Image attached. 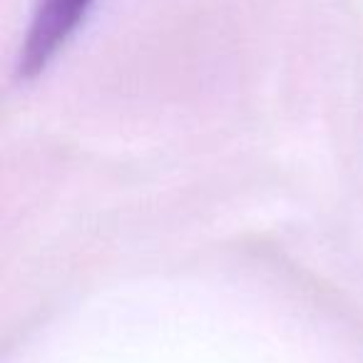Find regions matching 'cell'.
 I'll list each match as a JSON object with an SVG mask.
<instances>
[{"mask_svg":"<svg viewBox=\"0 0 363 363\" xmlns=\"http://www.w3.org/2000/svg\"><path fill=\"white\" fill-rule=\"evenodd\" d=\"M90 6L92 0H38L21 55L23 75H35L50 62L57 48H62V43L82 23Z\"/></svg>","mask_w":363,"mask_h":363,"instance_id":"1","label":"cell"}]
</instances>
